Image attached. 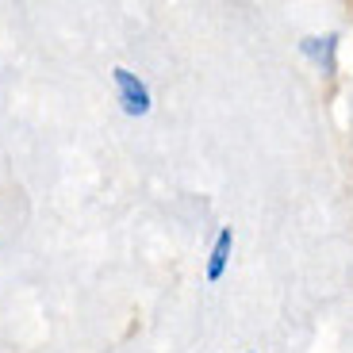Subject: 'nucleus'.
Returning a JSON list of instances; mask_svg holds the SVG:
<instances>
[{
    "instance_id": "3",
    "label": "nucleus",
    "mask_w": 353,
    "mask_h": 353,
    "mask_svg": "<svg viewBox=\"0 0 353 353\" xmlns=\"http://www.w3.org/2000/svg\"><path fill=\"white\" fill-rule=\"evenodd\" d=\"M230 254H234V227H223L219 234H215V242H212V254H208V281L212 284H219L223 276H227V269H230Z\"/></svg>"
},
{
    "instance_id": "2",
    "label": "nucleus",
    "mask_w": 353,
    "mask_h": 353,
    "mask_svg": "<svg viewBox=\"0 0 353 353\" xmlns=\"http://www.w3.org/2000/svg\"><path fill=\"white\" fill-rule=\"evenodd\" d=\"M300 54L319 65V73L330 77L334 73V54H338V31H330V35H307L300 43Z\"/></svg>"
},
{
    "instance_id": "1",
    "label": "nucleus",
    "mask_w": 353,
    "mask_h": 353,
    "mask_svg": "<svg viewBox=\"0 0 353 353\" xmlns=\"http://www.w3.org/2000/svg\"><path fill=\"white\" fill-rule=\"evenodd\" d=\"M112 85H115V100H119L123 115H131V119L150 115L154 97H150V88H146V81H142L139 73H131L127 65H115V70H112Z\"/></svg>"
},
{
    "instance_id": "4",
    "label": "nucleus",
    "mask_w": 353,
    "mask_h": 353,
    "mask_svg": "<svg viewBox=\"0 0 353 353\" xmlns=\"http://www.w3.org/2000/svg\"><path fill=\"white\" fill-rule=\"evenodd\" d=\"M250 353H254V350H250Z\"/></svg>"
}]
</instances>
